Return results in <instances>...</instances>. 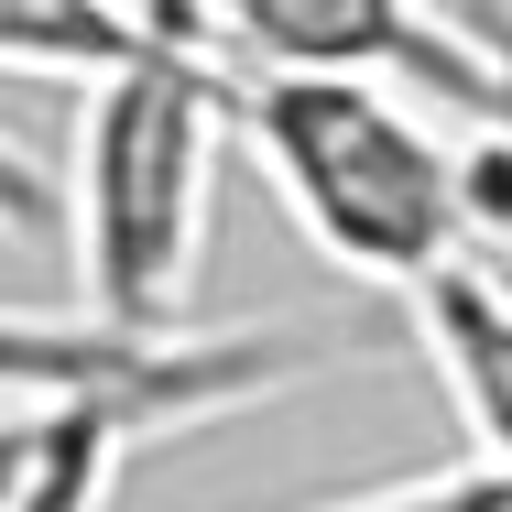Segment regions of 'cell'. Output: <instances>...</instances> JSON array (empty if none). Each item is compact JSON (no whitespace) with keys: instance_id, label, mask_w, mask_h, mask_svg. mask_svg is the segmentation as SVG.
I'll list each match as a JSON object with an SVG mask.
<instances>
[{"instance_id":"cell-1","label":"cell","mask_w":512,"mask_h":512,"mask_svg":"<svg viewBox=\"0 0 512 512\" xmlns=\"http://www.w3.org/2000/svg\"><path fill=\"white\" fill-rule=\"evenodd\" d=\"M229 153L284 197L306 251L349 284L414 295L469 229V142H447L393 77L360 66H229Z\"/></svg>"},{"instance_id":"cell-2","label":"cell","mask_w":512,"mask_h":512,"mask_svg":"<svg viewBox=\"0 0 512 512\" xmlns=\"http://www.w3.org/2000/svg\"><path fill=\"white\" fill-rule=\"evenodd\" d=\"M229 164V66L142 33L88 66L77 153H66V251L77 306L131 338H175L207 284V207Z\"/></svg>"},{"instance_id":"cell-3","label":"cell","mask_w":512,"mask_h":512,"mask_svg":"<svg viewBox=\"0 0 512 512\" xmlns=\"http://www.w3.org/2000/svg\"><path fill=\"white\" fill-rule=\"evenodd\" d=\"M153 33L218 66H360L469 120H512V55L491 22H458L436 0H164Z\"/></svg>"},{"instance_id":"cell-4","label":"cell","mask_w":512,"mask_h":512,"mask_svg":"<svg viewBox=\"0 0 512 512\" xmlns=\"http://www.w3.org/2000/svg\"><path fill=\"white\" fill-rule=\"evenodd\" d=\"M414 349L447 382L469 458L436 480H393V502H512V262L502 251H458L447 273L414 284Z\"/></svg>"}]
</instances>
